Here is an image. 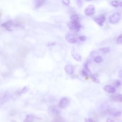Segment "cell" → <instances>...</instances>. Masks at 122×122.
<instances>
[{"instance_id": "obj_23", "label": "cell", "mask_w": 122, "mask_h": 122, "mask_svg": "<svg viewBox=\"0 0 122 122\" xmlns=\"http://www.w3.org/2000/svg\"><path fill=\"white\" fill-rule=\"evenodd\" d=\"M82 75L84 76H86V77H88L89 76V72L86 71L85 70H83L82 71Z\"/></svg>"}, {"instance_id": "obj_17", "label": "cell", "mask_w": 122, "mask_h": 122, "mask_svg": "<svg viewBox=\"0 0 122 122\" xmlns=\"http://www.w3.org/2000/svg\"><path fill=\"white\" fill-rule=\"evenodd\" d=\"M45 3V1H37L36 2L35 4V7L37 8H39L42 6Z\"/></svg>"}, {"instance_id": "obj_11", "label": "cell", "mask_w": 122, "mask_h": 122, "mask_svg": "<svg viewBox=\"0 0 122 122\" xmlns=\"http://www.w3.org/2000/svg\"><path fill=\"white\" fill-rule=\"evenodd\" d=\"M65 70L66 72L69 75H72L74 71V68L73 66L70 65H67L65 66Z\"/></svg>"}, {"instance_id": "obj_25", "label": "cell", "mask_w": 122, "mask_h": 122, "mask_svg": "<svg viewBox=\"0 0 122 122\" xmlns=\"http://www.w3.org/2000/svg\"><path fill=\"white\" fill-rule=\"evenodd\" d=\"M114 84L115 86L118 87L121 85V82L119 80H116L114 83Z\"/></svg>"}, {"instance_id": "obj_30", "label": "cell", "mask_w": 122, "mask_h": 122, "mask_svg": "<svg viewBox=\"0 0 122 122\" xmlns=\"http://www.w3.org/2000/svg\"><path fill=\"white\" fill-rule=\"evenodd\" d=\"M119 5L121 7H122V2H121L119 4Z\"/></svg>"}, {"instance_id": "obj_21", "label": "cell", "mask_w": 122, "mask_h": 122, "mask_svg": "<svg viewBox=\"0 0 122 122\" xmlns=\"http://www.w3.org/2000/svg\"><path fill=\"white\" fill-rule=\"evenodd\" d=\"M53 122H64V121L62 118H61L60 117L56 116L54 119Z\"/></svg>"}, {"instance_id": "obj_31", "label": "cell", "mask_w": 122, "mask_h": 122, "mask_svg": "<svg viewBox=\"0 0 122 122\" xmlns=\"http://www.w3.org/2000/svg\"><path fill=\"white\" fill-rule=\"evenodd\" d=\"M11 122H17L16 121H15V120H12Z\"/></svg>"}, {"instance_id": "obj_22", "label": "cell", "mask_w": 122, "mask_h": 122, "mask_svg": "<svg viewBox=\"0 0 122 122\" xmlns=\"http://www.w3.org/2000/svg\"><path fill=\"white\" fill-rule=\"evenodd\" d=\"M28 91H29L28 88L27 87H25L23 89H22L19 93H20V94H24V93L27 92Z\"/></svg>"}, {"instance_id": "obj_12", "label": "cell", "mask_w": 122, "mask_h": 122, "mask_svg": "<svg viewBox=\"0 0 122 122\" xmlns=\"http://www.w3.org/2000/svg\"><path fill=\"white\" fill-rule=\"evenodd\" d=\"M72 55L73 58L77 61V62H81L82 60V57L80 54L76 53H73Z\"/></svg>"}, {"instance_id": "obj_20", "label": "cell", "mask_w": 122, "mask_h": 122, "mask_svg": "<svg viewBox=\"0 0 122 122\" xmlns=\"http://www.w3.org/2000/svg\"><path fill=\"white\" fill-rule=\"evenodd\" d=\"M111 5L113 6V7H117L119 5V3L118 1H112L111 2Z\"/></svg>"}, {"instance_id": "obj_1", "label": "cell", "mask_w": 122, "mask_h": 122, "mask_svg": "<svg viewBox=\"0 0 122 122\" xmlns=\"http://www.w3.org/2000/svg\"><path fill=\"white\" fill-rule=\"evenodd\" d=\"M69 29L72 31L78 32L82 28L79 20H71L68 24Z\"/></svg>"}, {"instance_id": "obj_14", "label": "cell", "mask_w": 122, "mask_h": 122, "mask_svg": "<svg viewBox=\"0 0 122 122\" xmlns=\"http://www.w3.org/2000/svg\"><path fill=\"white\" fill-rule=\"evenodd\" d=\"M90 78H91V79L93 80V81L96 84H99L100 83V80L98 79V78L97 77V76L94 74H91L90 75Z\"/></svg>"}, {"instance_id": "obj_28", "label": "cell", "mask_w": 122, "mask_h": 122, "mask_svg": "<svg viewBox=\"0 0 122 122\" xmlns=\"http://www.w3.org/2000/svg\"><path fill=\"white\" fill-rule=\"evenodd\" d=\"M106 122H115L114 120L111 119V118H107L106 119Z\"/></svg>"}, {"instance_id": "obj_15", "label": "cell", "mask_w": 122, "mask_h": 122, "mask_svg": "<svg viewBox=\"0 0 122 122\" xmlns=\"http://www.w3.org/2000/svg\"><path fill=\"white\" fill-rule=\"evenodd\" d=\"M100 52L103 54H106L108 52H109L111 51V49L110 47H103V48H102L100 49H99Z\"/></svg>"}, {"instance_id": "obj_26", "label": "cell", "mask_w": 122, "mask_h": 122, "mask_svg": "<svg viewBox=\"0 0 122 122\" xmlns=\"http://www.w3.org/2000/svg\"><path fill=\"white\" fill-rule=\"evenodd\" d=\"M79 39L81 41H84L86 40V38L84 36H80L79 37Z\"/></svg>"}, {"instance_id": "obj_5", "label": "cell", "mask_w": 122, "mask_h": 122, "mask_svg": "<svg viewBox=\"0 0 122 122\" xmlns=\"http://www.w3.org/2000/svg\"><path fill=\"white\" fill-rule=\"evenodd\" d=\"M2 26L5 27V29L9 31H12L13 28H14L15 27H18L20 28V25H15L14 23H13L12 21H8L6 23H5L2 24Z\"/></svg>"}, {"instance_id": "obj_18", "label": "cell", "mask_w": 122, "mask_h": 122, "mask_svg": "<svg viewBox=\"0 0 122 122\" xmlns=\"http://www.w3.org/2000/svg\"><path fill=\"white\" fill-rule=\"evenodd\" d=\"M71 20H79V17L77 14H73L70 17Z\"/></svg>"}, {"instance_id": "obj_6", "label": "cell", "mask_w": 122, "mask_h": 122, "mask_svg": "<svg viewBox=\"0 0 122 122\" xmlns=\"http://www.w3.org/2000/svg\"><path fill=\"white\" fill-rule=\"evenodd\" d=\"M94 21L100 26H103L105 21V17L103 15H99L94 18Z\"/></svg>"}, {"instance_id": "obj_19", "label": "cell", "mask_w": 122, "mask_h": 122, "mask_svg": "<svg viewBox=\"0 0 122 122\" xmlns=\"http://www.w3.org/2000/svg\"><path fill=\"white\" fill-rule=\"evenodd\" d=\"M116 42L118 44L122 45V33L118 37Z\"/></svg>"}, {"instance_id": "obj_4", "label": "cell", "mask_w": 122, "mask_h": 122, "mask_svg": "<svg viewBox=\"0 0 122 122\" xmlns=\"http://www.w3.org/2000/svg\"><path fill=\"white\" fill-rule=\"evenodd\" d=\"M69 103V100L66 97H64L59 102L58 106L60 109H65L68 106Z\"/></svg>"}, {"instance_id": "obj_9", "label": "cell", "mask_w": 122, "mask_h": 122, "mask_svg": "<svg viewBox=\"0 0 122 122\" xmlns=\"http://www.w3.org/2000/svg\"><path fill=\"white\" fill-rule=\"evenodd\" d=\"M103 89L105 92L109 94H114L116 91L115 88L111 85H106L103 87Z\"/></svg>"}, {"instance_id": "obj_7", "label": "cell", "mask_w": 122, "mask_h": 122, "mask_svg": "<svg viewBox=\"0 0 122 122\" xmlns=\"http://www.w3.org/2000/svg\"><path fill=\"white\" fill-rule=\"evenodd\" d=\"M66 40L70 43L74 44L77 42V39L76 37L73 34L68 33L66 36Z\"/></svg>"}, {"instance_id": "obj_2", "label": "cell", "mask_w": 122, "mask_h": 122, "mask_svg": "<svg viewBox=\"0 0 122 122\" xmlns=\"http://www.w3.org/2000/svg\"><path fill=\"white\" fill-rule=\"evenodd\" d=\"M121 19V15L118 13H116L111 15L108 18V21L111 24L118 23Z\"/></svg>"}, {"instance_id": "obj_3", "label": "cell", "mask_w": 122, "mask_h": 122, "mask_svg": "<svg viewBox=\"0 0 122 122\" xmlns=\"http://www.w3.org/2000/svg\"><path fill=\"white\" fill-rule=\"evenodd\" d=\"M95 7L93 5H88L84 9V14L87 16H90L93 15L95 13Z\"/></svg>"}, {"instance_id": "obj_16", "label": "cell", "mask_w": 122, "mask_h": 122, "mask_svg": "<svg viewBox=\"0 0 122 122\" xmlns=\"http://www.w3.org/2000/svg\"><path fill=\"white\" fill-rule=\"evenodd\" d=\"M94 62L95 63H97V64H99V63H101L102 61H103V59L101 56H95L94 58Z\"/></svg>"}, {"instance_id": "obj_29", "label": "cell", "mask_w": 122, "mask_h": 122, "mask_svg": "<svg viewBox=\"0 0 122 122\" xmlns=\"http://www.w3.org/2000/svg\"><path fill=\"white\" fill-rule=\"evenodd\" d=\"M120 77L122 78V71H121V72H120Z\"/></svg>"}, {"instance_id": "obj_13", "label": "cell", "mask_w": 122, "mask_h": 122, "mask_svg": "<svg viewBox=\"0 0 122 122\" xmlns=\"http://www.w3.org/2000/svg\"><path fill=\"white\" fill-rule=\"evenodd\" d=\"M34 116L32 115H27L23 122H34Z\"/></svg>"}, {"instance_id": "obj_10", "label": "cell", "mask_w": 122, "mask_h": 122, "mask_svg": "<svg viewBox=\"0 0 122 122\" xmlns=\"http://www.w3.org/2000/svg\"><path fill=\"white\" fill-rule=\"evenodd\" d=\"M111 100L115 102H122V94H116L111 96Z\"/></svg>"}, {"instance_id": "obj_24", "label": "cell", "mask_w": 122, "mask_h": 122, "mask_svg": "<svg viewBox=\"0 0 122 122\" xmlns=\"http://www.w3.org/2000/svg\"><path fill=\"white\" fill-rule=\"evenodd\" d=\"M62 3L66 6H68L70 5V1H68V0H66V1H63Z\"/></svg>"}, {"instance_id": "obj_27", "label": "cell", "mask_w": 122, "mask_h": 122, "mask_svg": "<svg viewBox=\"0 0 122 122\" xmlns=\"http://www.w3.org/2000/svg\"><path fill=\"white\" fill-rule=\"evenodd\" d=\"M85 122H94V121L90 118H86L85 119Z\"/></svg>"}, {"instance_id": "obj_8", "label": "cell", "mask_w": 122, "mask_h": 122, "mask_svg": "<svg viewBox=\"0 0 122 122\" xmlns=\"http://www.w3.org/2000/svg\"><path fill=\"white\" fill-rule=\"evenodd\" d=\"M10 98V95L8 93H5L0 95V104H3L8 101Z\"/></svg>"}]
</instances>
